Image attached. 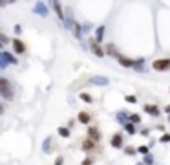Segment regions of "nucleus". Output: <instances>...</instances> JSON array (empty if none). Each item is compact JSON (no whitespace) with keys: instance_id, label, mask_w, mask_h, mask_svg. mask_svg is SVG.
I'll return each instance as SVG.
<instances>
[{"instance_id":"14","label":"nucleus","mask_w":170,"mask_h":165,"mask_svg":"<svg viewBox=\"0 0 170 165\" xmlns=\"http://www.w3.org/2000/svg\"><path fill=\"white\" fill-rule=\"evenodd\" d=\"M103 37H104V26H99V28H97L95 30V42H101L103 40Z\"/></svg>"},{"instance_id":"8","label":"nucleus","mask_w":170,"mask_h":165,"mask_svg":"<svg viewBox=\"0 0 170 165\" xmlns=\"http://www.w3.org/2000/svg\"><path fill=\"white\" fill-rule=\"evenodd\" d=\"M117 61H119L121 66H125V68H134V66H135V61H134V59H128V57H125V55H119Z\"/></svg>"},{"instance_id":"19","label":"nucleus","mask_w":170,"mask_h":165,"mask_svg":"<svg viewBox=\"0 0 170 165\" xmlns=\"http://www.w3.org/2000/svg\"><path fill=\"white\" fill-rule=\"evenodd\" d=\"M42 149H44V152H50V149H51V138H46V141L42 143Z\"/></svg>"},{"instance_id":"21","label":"nucleus","mask_w":170,"mask_h":165,"mask_svg":"<svg viewBox=\"0 0 170 165\" xmlns=\"http://www.w3.org/2000/svg\"><path fill=\"white\" fill-rule=\"evenodd\" d=\"M79 97H81V99H82L84 103H91V101H93V97L90 96V94H86V92H82V94H81Z\"/></svg>"},{"instance_id":"32","label":"nucleus","mask_w":170,"mask_h":165,"mask_svg":"<svg viewBox=\"0 0 170 165\" xmlns=\"http://www.w3.org/2000/svg\"><path fill=\"white\" fill-rule=\"evenodd\" d=\"M165 112H166V114H170V105H166V106H165Z\"/></svg>"},{"instance_id":"17","label":"nucleus","mask_w":170,"mask_h":165,"mask_svg":"<svg viewBox=\"0 0 170 165\" xmlns=\"http://www.w3.org/2000/svg\"><path fill=\"white\" fill-rule=\"evenodd\" d=\"M125 130H126L130 136H134V134L137 132V129H135V125H134V123H126V125H125Z\"/></svg>"},{"instance_id":"30","label":"nucleus","mask_w":170,"mask_h":165,"mask_svg":"<svg viewBox=\"0 0 170 165\" xmlns=\"http://www.w3.org/2000/svg\"><path fill=\"white\" fill-rule=\"evenodd\" d=\"M148 134H150L148 129H141V136H148Z\"/></svg>"},{"instance_id":"27","label":"nucleus","mask_w":170,"mask_h":165,"mask_svg":"<svg viewBox=\"0 0 170 165\" xmlns=\"http://www.w3.org/2000/svg\"><path fill=\"white\" fill-rule=\"evenodd\" d=\"M62 163H64V158H62V156H59V158L55 160V163H53V165H62Z\"/></svg>"},{"instance_id":"33","label":"nucleus","mask_w":170,"mask_h":165,"mask_svg":"<svg viewBox=\"0 0 170 165\" xmlns=\"http://www.w3.org/2000/svg\"><path fill=\"white\" fill-rule=\"evenodd\" d=\"M168 123H170V114H168Z\"/></svg>"},{"instance_id":"12","label":"nucleus","mask_w":170,"mask_h":165,"mask_svg":"<svg viewBox=\"0 0 170 165\" xmlns=\"http://www.w3.org/2000/svg\"><path fill=\"white\" fill-rule=\"evenodd\" d=\"M95 143H97V141H93V139L86 138V139L82 141V151H84V152H90V151H93V149H95Z\"/></svg>"},{"instance_id":"2","label":"nucleus","mask_w":170,"mask_h":165,"mask_svg":"<svg viewBox=\"0 0 170 165\" xmlns=\"http://www.w3.org/2000/svg\"><path fill=\"white\" fill-rule=\"evenodd\" d=\"M152 68L156 70V72H168L170 70V59L165 57V59H156L152 62Z\"/></svg>"},{"instance_id":"13","label":"nucleus","mask_w":170,"mask_h":165,"mask_svg":"<svg viewBox=\"0 0 170 165\" xmlns=\"http://www.w3.org/2000/svg\"><path fill=\"white\" fill-rule=\"evenodd\" d=\"M106 53H108V55H112V57H115V59L121 55V53L117 52V48H115V44H106Z\"/></svg>"},{"instance_id":"26","label":"nucleus","mask_w":170,"mask_h":165,"mask_svg":"<svg viewBox=\"0 0 170 165\" xmlns=\"http://www.w3.org/2000/svg\"><path fill=\"white\" fill-rule=\"evenodd\" d=\"M125 101H126V103H132V105H134V103L137 101V97H135V96H125Z\"/></svg>"},{"instance_id":"5","label":"nucleus","mask_w":170,"mask_h":165,"mask_svg":"<svg viewBox=\"0 0 170 165\" xmlns=\"http://www.w3.org/2000/svg\"><path fill=\"white\" fill-rule=\"evenodd\" d=\"M11 44H13V50H15V53H18V55L26 53V44H24L20 39H13V40H11Z\"/></svg>"},{"instance_id":"23","label":"nucleus","mask_w":170,"mask_h":165,"mask_svg":"<svg viewBox=\"0 0 170 165\" xmlns=\"http://www.w3.org/2000/svg\"><path fill=\"white\" fill-rule=\"evenodd\" d=\"M125 154H126V156H135V154H137V149H134V147H125Z\"/></svg>"},{"instance_id":"6","label":"nucleus","mask_w":170,"mask_h":165,"mask_svg":"<svg viewBox=\"0 0 170 165\" xmlns=\"http://www.w3.org/2000/svg\"><path fill=\"white\" fill-rule=\"evenodd\" d=\"M143 110H144V112H147L148 116H152V117H157V116L161 114V110H159V106H156V105H148V103H147V105H144V106H143Z\"/></svg>"},{"instance_id":"28","label":"nucleus","mask_w":170,"mask_h":165,"mask_svg":"<svg viewBox=\"0 0 170 165\" xmlns=\"http://www.w3.org/2000/svg\"><path fill=\"white\" fill-rule=\"evenodd\" d=\"M81 165H93V161L90 160V158H86V160H82V163Z\"/></svg>"},{"instance_id":"15","label":"nucleus","mask_w":170,"mask_h":165,"mask_svg":"<svg viewBox=\"0 0 170 165\" xmlns=\"http://www.w3.org/2000/svg\"><path fill=\"white\" fill-rule=\"evenodd\" d=\"M35 13H37V15H40V17H46V15H48V9H46V6H44L42 2H39V4H37V8H35Z\"/></svg>"},{"instance_id":"3","label":"nucleus","mask_w":170,"mask_h":165,"mask_svg":"<svg viewBox=\"0 0 170 165\" xmlns=\"http://www.w3.org/2000/svg\"><path fill=\"white\" fill-rule=\"evenodd\" d=\"M0 57H2V62H0V66H2V68H6L8 64H18V61H17V57L15 55H11L9 52H2V55H0Z\"/></svg>"},{"instance_id":"34","label":"nucleus","mask_w":170,"mask_h":165,"mask_svg":"<svg viewBox=\"0 0 170 165\" xmlns=\"http://www.w3.org/2000/svg\"><path fill=\"white\" fill-rule=\"evenodd\" d=\"M137 165H144V163H137Z\"/></svg>"},{"instance_id":"35","label":"nucleus","mask_w":170,"mask_h":165,"mask_svg":"<svg viewBox=\"0 0 170 165\" xmlns=\"http://www.w3.org/2000/svg\"><path fill=\"white\" fill-rule=\"evenodd\" d=\"M53 2H59V0H53Z\"/></svg>"},{"instance_id":"20","label":"nucleus","mask_w":170,"mask_h":165,"mask_svg":"<svg viewBox=\"0 0 170 165\" xmlns=\"http://www.w3.org/2000/svg\"><path fill=\"white\" fill-rule=\"evenodd\" d=\"M137 152H139V154H143V156H147V154H150V147L141 145V147H137Z\"/></svg>"},{"instance_id":"7","label":"nucleus","mask_w":170,"mask_h":165,"mask_svg":"<svg viewBox=\"0 0 170 165\" xmlns=\"http://www.w3.org/2000/svg\"><path fill=\"white\" fill-rule=\"evenodd\" d=\"M115 119H117V123H121V125H126V123H130V114L128 112H117L115 114Z\"/></svg>"},{"instance_id":"9","label":"nucleus","mask_w":170,"mask_h":165,"mask_svg":"<svg viewBox=\"0 0 170 165\" xmlns=\"http://www.w3.org/2000/svg\"><path fill=\"white\" fill-rule=\"evenodd\" d=\"M90 44H91V52H93L97 57H104V55H106V50H103V48H101V46H99V42L91 40Z\"/></svg>"},{"instance_id":"31","label":"nucleus","mask_w":170,"mask_h":165,"mask_svg":"<svg viewBox=\"0 0 170 165\" xmlns=\"http://www.w3.org/2000/svg\"><path fill=\"white\" fill-rule=\"evenodd\" d=\"M73 123H75V119H70V121H68V129H71V127H73Z\"/></svg>"},{"instance_id":"29","label":"nucleus","mask_w":170,"mask_h":165,"mask_svg":"<svg viewBox=\"0 0 170 165\" xmlns=\"http://www.w3.org/2000/svg\"><path fill=\"white\" fill-rule=\"evenodd\" d=\"M0 40H2V44H8V42H9V39H8L6 35H0Z\"/></svg>"},{"instance_id":"10","label":"nucleus","mask_w":170,"mask_h":165,"mask_svg":"<svg viewBox=\"0 0 170 165\" xmlns=\"http://www.w3.org/2000/svg\"><path fill=\"white\" fill-rule=\"evenodd\" d=\"M77 121L88 127V123H91V116H90L88 112H84V110H82V112H79V116H77Z\"/></svg>"},{"instance_id":"24","label":"nucleus","mask_w":170,"mask_h":165,"mask_svg":"<svg viewBox=\"0 0 170 165\" xmlns=\"http://www.w3.org/2000/svg\"><path fill=\"white\" fill-rule=\"evenodd\" d=\"M143 163L144 165H154V158H152V154H147L143 158Z\"/></svg>"},{"instance_id":"1","label":"nucleus","mask_w":170,"mask_h":165,"mask_svg":"<svg viewBox=\"0 0 170 165\" xmlns=\"http://www.w3.org/2000/svg\"><path fill=\"white\" fill-rule=\"evenodd\" d=\"M0 94H2V99L6 101H11L15 97V90L6 77H0Z\"/></svg>"},{"instance_id":"25","label":"nucleus","mask_w":170,"mask_h":165,"mask_svg":"<svg viewBox=\"0 0 170 165\" xmlns=\"http://www.w3.org/2000/svg\"><path fill=\"white\" fill-rule=\"evenodd\" d=\"M159 141H161V143H170V132H165V134L159 138Z\"/></svg>"},{"instance_id":"18","label":"nucleus","mask_w":170,"mask_h":165,"mask_svg":"<svg viewBox=\"0 0 170 165\" xmlns=\"http://www.w3.org/2000/svg\"><path fill=\"white\" fill-rule=\"evenodd\" d=\"M70 129L68 127H59V136H62V138H70Z\"/></svg>"},{"instance_id":"4","label":"nucleus","mask_w":170,"mask_h":165,"mask_svg":"<svg viewBox=\"0 0 170 165\" xmlns=\"http://www.w3.org/2000/svg\"><path fill=\"white\" fill-rule=\"evenodd\" d=\"M110 145L113 147V149H125V138H123V134H113L112 136V139H110Z\"/></svg>"},{"instance_id":"22","label":"nucleus","mask_w":170,"mask_h":165,"mask_svg":"<svg viewBox=\"0 0 170 165\" xmlns=\"http://www.w3.org/2000/svg\"><path fill=\"white\" fill-rule=\"evenodd\" d=\"M130 123H141V116L139 114H130Z\"/></svg>"},{"instance_id":"16","label":"nucleus","mask_w":170,"mask_h":165,"mask_svg":"<svg viewBox=\"0 0 170 165\" xmlns=\"http://www.w3.org/2000/svg\"><path fill=\"white\" fill-rule=\"evenodd\" d=\"M90 83H93V84H103L104 86V84H108V79L106 77H93Z\"/></svg>"},{"instance_id":"11","label":"nucleus","mask_w":170,"mask_h":165,"mask_svg":"<svg viewBox=\"0 0 170 165\" xmlns=\"http://www.w3.org/2000/svg\"><path fill=\"white\" fill-rule=\"evenodd\" d=\"M88 138L93 139V141H99L101 139V132L97 127H88Z\"/></svg>"}]
</instances>
